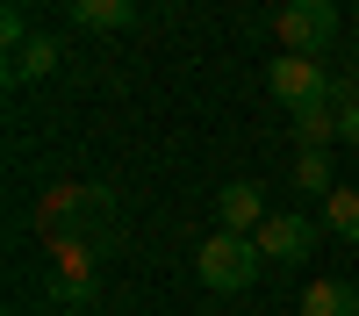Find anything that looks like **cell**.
Segmentation results:
<instances>
[{
    "instance_id": "cell-1",
    "label": "cell",
    "mask_w": 359,
    "mask_h": 316,
    "mask_svg": "<svg viewBox=\"0 0 359 316\" xmlns=\"http://www.w3.org/2000/svg\"><path fill=\"white\" fill-rule=\"evenodd\" d=\"M259 266H266L259 238H237V230H208V245H201V259H194L201 287H216V295H237V287H252V280H259Z\"/></svg>"
},
{
    "instance_id": "cell-2",
    "label": "cell",
    "mask_w": 359,
    "mask_h": 316,
    "mask_svg": "<svg viewBox=\"0 0 359 316\" xmlns=\"http://www.w3.org/2000/svg\"><path fill=\"white\" fill-rule=\"evenodd\" d=\"M338 29H345V15L331 8V0H287V8L273 15V36L294 57H323V50L338 43Z\"/></svg>"
},
{
    "instance_id": "cell-3",
    "label": "cell",
    "mask_w": 359,
    "mask_h": 316,
    "mask_svg": "<svg viewBox=\"0 0 359 316\" xmlns=\"http://www.w3.org/2000/svg\"><path fill=\"white\" fill-rule=\"evenodd\" d=\"M331 65L323 57H294V50H280L273 57V72H266V86H273V101L287 108V115H302V108H316V101H331Z\"/></svg>"
},
{
    "instance_id": "cell-4",
    "label": "cell",
    "mask_w": 359,
    "mask_h": 316,
    "mask_svg": "<svg viewBox=\"0 0 359 316\" xmlns=\"http://www.w3.org/2000/svg\"><path fill=\"white\" fill-rule=\"evenodd\" d=\"M309 245H316V223H309V216H294V209H273V216L259 223V252L273 259V266L309 259Z\"/></svg>"
},
{
    "instance_id": "cell-5",
    "label": "cell",
    "mask_w": 359,
    "mask_h": 316,
    "mask_svg": "<svg viewBox=\"0 0 359 316\" xmlns=\"http://www.w3.org/2000/svg\"><path fill=\"white\" fill-rule=\"evenodd\" d=\"M266 216H273V209H266V187H259V180H230V187H216V230L259 238Z\"/></svg>"
},
{
    "instance_id": "cell-6",
    "label": "cell",
    "mask_w": 359,
    "mask_h": 316,
    "mask_svg": "<svg viewBox=\"0 0 359 316\" xmlns=\"http://www.w3.org/2000/svg\"><path fill=\"white\" fill-rule=\"evenodd\" d=\"M57 72V36H29L15 57H8V79L15 86H36V79H50Z\"/></svg>"
},
{
    "instance_id": "cell-7",
    "label": "cell",
    "mask_w": 359,
    "mask_h": 316,
    "mask_svg": "<svg viewBox=\"0 0 359 316\" xmlns=\"http://www.w3.org/2000/svg\"><path fill=\"white\" fill-rule=\"evenodd\" d=\"M302 316H359V287L352 280H316L302 295Z\"/></svg>"
},
{
    "instance_id": "cell-8",
    "label": "cell",
    "mask_w": 359,
    "mask_h": 316,
    "mask_svg": "<svg viewBox=\"0 0 359 316\" xmlns=\"http://www.w3.org/2000/svg\"><path fill=\"white\" fill-rule=\"evenodd\" d=\"M294 137H302V151H331V137H338V101H316L294 115Z\"/></svg>"
},
{
    "instance_id": "cell-9",
    "label": "cell",
    "mask_w": 359,
    "mask_h": 316,
    "mask_svg": "<svg viewBox=\"0 0 359 316\" xmlns=\"http://www.w3.org/2000/svg\"><path fill=\"white\" fill-rule=\"evenodd\" d=\"M323 230H331V238H345V245H359V194H352V187L323 194Z\"/></svg>"
},
{
    "instance_id": "cell-10",
    "label": "cell",
    "mask_w": 359,
    "mask_h": 316,
    "mask_svg": "<svg viewBox=\"0 0 359 316\" xmlns=\"http://www.w3.org/2000/svg\"><path fill=\"white\" fill-rule=\"evenodd\" d=\"M130 15H137V0H72V22L86 29H130Z\"/></svg>"
},
{
    "instance_id": "cell-11",
    "label": "cell",
    "mask_w": 359,
    "mask_h": 316,
    "mask_svg": "<svg viewBox=\"0 0 359 316\" xmlns=\"http://www.w3.org/2000/svg\"><path fill=\"white\" fill-rule=\"evenodd\" d=\"M294 187H302V194H338V180H331V151H302V158H294Z\"/></svg>"
},
{
    "instance_id": "cell-12",
    "label": "cell",
    "mask_w": 359,
    "mask_h": 316,
    "mask_svg": "<svg viewBox=\"0 0 359 316\" xmlns=\"http://www.w3.org/2000/svg\"><path fill=\"white\" fill-rule=\"evenodd\" d=\"M0 36H8V50H22L29 36H36V29H29V15H22V0H8V8H0Z\"/></svg>"
},
{
    "instance_id": "cell-13",
    "label": "cell",
    "mask_w": 359,
    "mask_h": 316,
    "mask_svg": "<svg viewBox=\"0 0 359 316\" xmlns=\"http://www.w3.org/2000/svg\"><path fill=\"white\" fill-rule=\"evenodd\" d=\"M331 101H338V108H359V57H352V65L331 79Z\"/></svg>"
},
{
    "instance_id": "cell-14",
    "label": "cell",
    "mask_w": 359,
    "mask_h": 316,
    "mask_svg": "<svg viewBox=\"0 0 359 316\" xmlns=\"http://www.w3.org/2000/svg\"><path fill=\"white\" fill-rule=\"evenodd\" d=\"M338 137H345V144H359V108H338Z\"/></svg>"
},
{
    "instance_id": "cell-15",
    "label": "cell",
    "mask_w": 359,
    "mask_h": 316,
    "mask_svg": "<svg viewBox=\"0 0 359 316\" xmlns=\"http://www.w3.org/2000/svg\"><path fill=\"white\" fill-rule=\"evenodd\" d=\"M352 50H359V15H352Z\"/></svg>"
}]
</instances>
